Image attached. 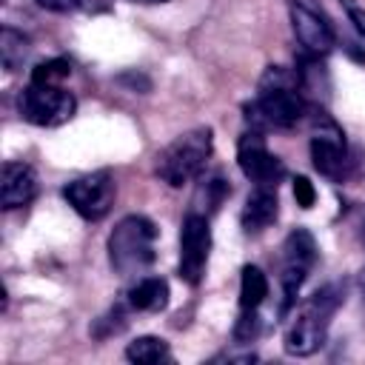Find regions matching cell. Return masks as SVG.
<instances>
[{"instance_id":"1","label":"cell","mask_w":365,"mask_h":365,"mask_svg":"<svg viewBox=\"0 0 365 365\" xmlns=\"http://www.w3.org/2000/svg\"><path fill=\"white\" fill-rule=\"evenodd\" d=\"M308 111L299 88V74L285 66H268L259 77L257 97L245 106V120L254 131L294 128Z\"/></svg>"},{"instance_id":"2","label":"cell","mask_w":365,"mask_h":365,"mask_svg":"<svg viewBox=\"0 0 365 365\" xmlns=\"http://www.w3.org/2000/svg\"><path fill=\"white\" fill-rule=\"evenodd\" d=\"M342 305V288L339 285H322L314 291L299 311L294 314L288 331H285V351L291 356H311L325 345L328 328L334 314Z\"/></svg>"},{"instance_id":"3","label":"cell","mask_w":365,"mask_h":365,"mask_svg":"<svg viewBox=\"0 0 365 365\" xmlns=\"http://www.w3.org/2000/svg\"><path fill=\"white\" fill-rule=\"evenodd\" d=\"M157 237H160V231L148 217H143V214L123 217L114 225V231L108 234V262H111V268L120 277L143 274L157 257V251H154Z\"/></svg>"},{"instance_id":"4","label":"cell","mask_w":365,"mask_h":365,"mask_svg":"<svg viewBox=\"0 0 365 365\" xmlns=\"http://www.w3.org/2000/svg\"><path fill=\"white\" fill-rule=\"evenodd\" d=\"M214 148V137L208 125L191 128L185 134H180L174 143H168L160 157H157V177L163 182H168L171 188H180L191 180H197L211 157Z\"/></svg>"},{"instance_id":"5","label":"cell","mask_w":365,"mask_h":365,"mask_svg":"<svg viewBox=\"0 0 365 365\" xmlns=\"http://www.w3.org/2000/svg\"><path fill=\"white\" fill-rule=\"evenodd\" d=\"M20 117L40 128H57L68 123L77 111V100L63 86H46V83H29L17 97Z\"/></svg>"},{"instance_id":"6","label":"cell","mask_w":365,"mask_h":365,"mask_svg":"<svg viewBox=\"0 0 365 365\" xmlns=\"http://www.w3.org/2000/svg\"><path fill=\"white\" fill-rule=\"evenodd\" d=\"M317 262V240L305 228H294L285 242H282V268H279V282H282V305L279 314H288L297 302V294L302 282L308 279L311 268Z\"/></svg>"},{"instance_id":"7","label":"cell","mask_w":365,"mask_h":365,"mask_svg":"<svg viewBox=\"0 0 365 365\" xmlns=\"http://www.w3.org/2000/svg\"><path fill=\"white\" fill-rule=\"evenodd\" d=\"M311 163L328 180H342L348 168L345 134L325 111H314L311 120Z\"/></svg>"},{"instance_id":"8","label":"cell","mask_w":365,"mask_h":365,"mask_svg":"<svg viewBox=\"0 0 365 365\" xmlns=\"http://www.w3.org/2000/svg\"><path fill=\"white\" fill-rule=\"evenodd\" d=\"M63 197L83 220H103L114 205V177L111 171L100 168L91 174H83L63 185Z\"/></svg>"},{"instance_id":"9","label":"cell","mask_w":365,"mask_h":365,"mask_svg":"<svg viewBox=\"0 0 365 365\" xmlns=\"http://www.w3.org/2000/svg\"><path fill=\"white\" fill-rule=\"evenodd\" d=\"M208 251H211V228H208V217L188 211V217L182 220L180 228V265L177 274L182 282L188 285H200L205 277V265H208Z\"/></svg>"},{"instance_id":"10","label":"cell","mask_w":365,"mask_h":365,"mask_svg":"<svg viewBox=\"0 0 365 365\" xmlns=\"http://www.w3.org/2000/svg\"><path fill=\"white\" fill-rule=\"evenodd\" d=\"M237 165L240 171L254 182V185H268L277 188L285 177V165L277 154L268 151L262 131H245L237 140Z\"/></svg>"},{"instance_id":"11","label":"cell","mask_w":365,"mask_h":365,"mask_svg":"<svg viewBox=\"0 0 365 365\" xmlns=\"http://www.w3.org/2000/svg\"><path fill=\"white\" fill-rule=\"evenodd\" d=\"M291 29H294V37L297 43L302 46V54L308 57H325L336 37H334V29L331 23L325 20L322 11H317L308 0H291Z\"/></svg>"},{"instance_id":"12","label":"cell","mask_w":365,"mask_h":365,"mask_svg":"<svg viewBox=\"0 0 365 365\" xmlns=\"http://www.w3.org/2000/svg\"><path fill=\"white\" fill-rule=\"evenodd\" d=\"M37 197V174L29 163H17L9 160L3 163V174H0V205L6 211L23 208Z\"/></svg>"},{"instance_id":"13","label":"cell","mask_w":365,"mask_h":365,"mask_svg":"<svg viewBox=\"0 0 365 365\" xmlns=\"http://www.w3.org/2000/svg\"><path fill=\"white\" fill-rule=\"evenodd\" d=\"M279 214V200H277V188H268V185H257L245 205H242V214H240V222H242V231L245 234H259L265 231L268 225H274Z\"/></svg>"},{"instance_id":"14","label":"cell","mask_w":365,"mask_h":365,"mask_svg":"<svg viewBox=\"0 0 365 365\" xmlns=\"http://www.w3.org/2000/svg\"><path fill=\"white\" fill-rule=\"evenodd\" d=\"M128 305L134 311H163L168 305V282L163 277H140L128 288Z\"/></svg>"},{"instance_id":"15","label":"cell","mask_w":365,"mask_h":365,"mask_svg":"<svg viewBox=\"0 0 365 365\" xmlns=\"http://www.w3.org/2000/svg\"><path fill=\"white\" fill-rule=\"evenodd\" d=\"M228 194H231L228 182H225L220 174H211V177H205V180L197 185V191H194V197H191V211H194V214H202V217H211V214L225 202Z\"/></svg>"},{"instance_id":"16","label":"cell","mask_w":365,"mask_h":365,"mask_svg":"<svg viewBox=\"0 0 365 365\" xmlns=\"http://www.w3.org/2000/svg\"><path fill=\"white\" fill-rule=\"evenodd\" d=\"M265 297H268V277L262 274V268L245 265L240 277V308L254 311L265 302Z\"/></svg>"},{"instance_id":"17","label":"cell","mask_w":365,"mask_h":365,"mask_svg":"<svg viewBox=\"0 0 365 365\" xmlns=\"http://www.w3.org/2000/svg\"><path fill=\"white\" fill-rule=\"evenodd\" d=\"M29 51H31L29 37H26L23 31L6 26L3 34H0V60H3V68H6V71H17V68L26 63Z\"/></svg>"},{"instance_id":"18","label":"cell","mask_w":365,"mask_h":365,"mask_svg":"<svg viewBox=\"0 0 365 365\" xmlns=\"http://www.w3.org/2000/svg\"><path fill=\"white\" fill-rule=\"evenodd\" d=\"M125 356L140 365H157V362L168 359L171 351H168V342L160 336H137L125 345Z\"/></svg>"},{"instance_id":"19","label":"cell","mask_w":365,"mask_h":365,"mask_svg":"<svg viewBox=\"0 0 365 365\" xmlns=\"http://www.w3.org/2000/svg\"><path fill=\"white\" fill-rule=\"evenodd\" d=\"M71 74V63L63 60V57H54V60H46V63H37L34 71H31V83H46V86H63V80Z\"/></svg>"},{"instance_id":"20","label":"cell","mask_w":365,"mask_h":365,"mask_svg":"<svg viewBox=\"0 0 365 365\" xmlns=\"http://www.w3.org/2000/svg\"><path fill=\"white\" fill-rule=\"evenodd\" d=\"M259 334H262V319H259L257 308L254 311H242L240 319H237V325H234V342L237 345H245V342H254Z\"/></svg>"},{"instance_id":"21","label":"cell","mask_w":365,"mask_h":365,"mask_svg":"<svg viewBox=\"0 0 365 365\" xmlns=\"http://www.w3.org/2000/svg\"><path fill=\"white\" fill-rule=\"evenodd\" d=\"M123 328H125V314H123V308L117 305V308H111L106 317L94 319V328H91V334H94V336H100V339H106V336H114V334H120Z\"/></svg>"},{"instance_id":"22","label":"cell","mask_w":365,"mask_h":365,"mask_svg":"<svg viewBox=\"0 0 365 365\" xmlns=\"http://www.w3.org/2000/svg\"><path fill=\"white\" fill-rule=\"evenodd\" d=\"M294 200L302 208H311L317 202V188H314V182L308 177H297L294 180Z\"/></svg>"},{"instance_id":"23","label":"cell","mask_w":365,"mask_h":365,"mask_svg":"<svg viewBox=\"0 0 365 365\" xmlns=\"http://www.w3.org/2000/svg\"><path fill=\"white\" fill-rule=\"evenodd\" d=\"M342 6H345V11H348V20L354 23V29L359 31V37L365 40V9H362L359 3H354V0H342Z\"/></svg>"},{"instance_id":"24","label":"cell","mask_w":365,"mask_h":365,"mask_svg":"<svg viewBox=\"0 0 365 365\" xmlns=\"http://www.w3.org/2000/svg\"><path fill=\"white\" fill-rule=\"evenodd\" d=\"M83 0H37V6H43L46 11H57V14H68L77 11Z\"/></svg>"},{"instance_id":"25","label":"cell","mask_w":365,"mask_h":365,"mask_svg":"<svg viewBox=\"0 0 365 365\" xmlns=\"http://www.w3.org/2000/svg\"><path fill=\"white\" fill-rule=\"evenodd\" d=\"M134 3H165V0H134Z\"/></svg>"},{"instance_id":"26","label":"cell","mask_w":365,"mask_h":365,"mask_svg":"<svg viewBox=\"0 0 365 365\" xmlns=\"http://www.w3.org/2000/svg\"><path fill=\"white\" fill-rule=\"evenodd\" d=\"M362 294H365V271H362Z\"/></svg>"}]
</instances>
